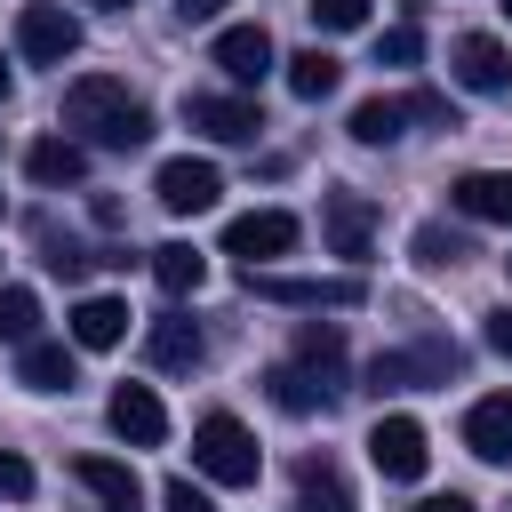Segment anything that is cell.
Returning a JSON list of instances; mask_svg holds the SVG:
<instances>
[{"instance_id":"1","label":"cell","mask_w":512,"mask_h":512,"mask_svg":"<svg viewBox=\"0 0 512 512\" xmlns=\"http://www.w3.org/2000/svg\"><path fill=\"white\" fill-rule=\"evenodd\" d=\"M64 128H72V144L144 152V144H152V104H136L128 80H112V72H80V80L64 88Z\"/></svg>"},{"instance_id":"2","label":"cell","mask_w":512,"mask_h":512,"mask_svg":"<svg viewBox=\"0 0 512 512\" xmlns=\"http://www.w3.org/2000/svg\"><path fill=\"white\" fill-rule=\"evenodd\" d=\"M192 464H200L216 488H248V480L264 472V448H256V432H248L240 416L208 408V416L192 424Z\"/></svg>"},{"instance_id":"3","label":"cell","mask_w":512,"mask_h":512,"mask_svg":"<svg viewBox=\"0 0 512 512\" xmlns=\"http://www.w3.org/2000/svg\"><path fill=\"white\" fill-rule=\"evenodd\" d=\"M464 368V352L456 344H440V336H424V344H408V352H376L368 360V392L384 400V392H424V384H448Z\"/></svg>"},{"instance_id":"4","label":"cell","mask_w":512,"mask_h":512,"mask_svg":"<svg viewBox=\"0 0 512 512\" xmlns=\"http://www.w3.org/2000/svg\"><path fill=\"white\" fill-rule=\"evenodd\" d=\"M152 200L168 208V216H200V208H216L224 200V176H216V160H160V176H152Z\"/></svg>"},{"instance_id":"5","label":"cell","mask_w":512,"mask_h":512,"mask_svg":"<svg viewBox=\"0 0 512 512\" xmlns=\"http://www.w3.org/2000/svg\"><path fill=\"white\" fill-rule=\"evenodd\" d=\"M320 240H328V256H344V264H360L368 256V240H376V200L368 192H328L320 200Z\"/></svg>"},{"instance_id":"6","label":"cell","mask_w":512,"mask_h":512,"mask_svg":"<svg viewBox=\"0 0 512 512\" xmlns=\"http://www.w3.org/2000/svg\"><path fill=\"white\" fill-rule=\"evenodd\" d=\"M296 248V216L288 208H256V216H232L224 224V256H240L248 272H264L272 256H288Z\"/></svg>"},{"instance_id":"7","label":"cell","mask_w":512,"mask_h":512,"mask_svg":"<svg viewBox=\"0 0 512 512\" xmlns=\"http://www.w3.org/2000/svg\"><path fill=\"white\" fill-rule=\"evenodd\" d=\"M368 464L384 472V480H424V464H432V448H424V424L416 416H376V432H368Z\"/></svg>"},{"instance_id":"8","label":"cell","mask_w":512,"mask_h":512,"mask_svg":"<svg viewBox=\"0 0 512 512\" xmlns=\"http://www.w3.org/2000/svg\"><path fill=\"white\" fill-rule=\"evenodd\" d=\"M16 48H24L32 64H64V56L80 48V16L56 8V0H24V16H16Z\"/></svg>"},{"instance_id":"9","label":"cell","mask_w":512,"mask_h":512,"mask_svg":"<svg viewBox=\"0 0 512 512\" xmlns=\"http://www.w3.org/2000/svg\"><path fill=\"white\" fill-rule=\"evenodd\" d=\"M248 296H264V304H304V312H320V304H360L368 288H360V272H336V280H288V272H248Z\"/></svg>"},{"instance_id":"10","label":"cell","mask_w":512,"mask_h":512,"mask_svg":"<svg viewBox=\"0 0 512 512\" xmlns=\"http://www.w3.org/2000/svg\"><path fill=\"white\" fill-rule=\"evenodd\" d=\"M208 64H216L232 88H256L280 56H272V32H264V24H224V32H216V48H208Z\"/></svg>"},{"instance_id":"11","label":"cell","mask_w":512,"mask_h":512,"mask_svg":"<svg viewBox=\"0 0 512 512\" xmlns=\"http://www.w3.org/2000/svg\"><path fill=\"white\" fill-rule=\"evenodd\" d=\"M448 72H456L472 96H504V88H512V56H504V40H488V32H456V40H448Z\"/></svg>"},{"instance_id":"12","label":"cell","mask_w":512,"mask_h":512,"mask_svg":"<svg viewBox=\"0 0 512 512\" xmlns=\"http://www.w3.org/2000/svg\"><path fill=\"white\" fill-rule=\"evenodd\" d=\"M184 120H192L208 144H256V128H264L256 96H184Z\"/></svg>"},{"instance_id":"13","label":"cell","mask_w":512,"mask_h":512,"mask_svg":"<svg viewBox=\"0 0 512 512\" xmlns=\"http://www.w3.org/2000/svg\"><path fill=\"white\" fill-rule=\"evenodd\" d=\"M144 352H152V368L192 376V368L208 360V336H200V320H192V312H160V320L144 328Z\"/></svg>"},{"instance_id":"14","label":"cell","mask_w":512,"mask_h":512,"mask_svg":"<svg viewBox=\"0 0 512 512\" xmlns=\"http://www.w3.org/2000/svg\"><path fill=\"white\" fill-rule=\"evenodd\" d=\"M104 416H112V432H120L128 448H160V440H168V408H160L152 384H120V392L104 400Z\"/></svg>"},{"instance_id":"15","label":"cell","mask_w":512,"mask_h":512,"mask_svg":"<svg viewBox=\"0 0 512 512\" xmlns=\"http://www.w3.org/2000/svg\"><path fill=\"white\" fill-rule=\"evenodd\" d=\"M448 200H456V216H472V224H512V168H464V176L448 184Z\"/></svg>"},{"instance_id":"16","label":"cell","mask_w":512,"mask_h":512,"mask_svg":"<svg viewBox=\"0 0 512 512\" xmlns=\"http://www.w3.org/2000/svg\"><path fill=\"white\" fill-rule=\"evenodd\" d=\"M72 480H80L104 512H136V504H144V480H136L120 456H72Z\"/></svg>"},{"instance_id":"17","label":"cell","mask_w":512,"mask_h":512,"mask_svg":"<svg viewBox=\"0 0 512 512\" xmlns=\"http://www.w3.org/2000/svg\"><path fill=\"white\" fill-rule=\"evenodd\" d=\"M24 176H32L40 192H72V184L88 176V144H72V136H40V144L24 152Z\"/></svg>"},{"instance_id":"18","label":"cell","mask_w":512,"mask_h":512,"mask_svg":"<svg viewBox=\"0 0 512 512\" xmlns=\"http://www.w3.org/2000/svg\"><path fill=\"white\" fill-rule=\"evenodd\" d=\"M464 448H472L480 464H504V456H512V392L472 400V416H464Z\"/></svg>"},{"instance_id":"19","label":"cell","mask_w":512,"mask_h":512,"mask_svg":"<svg viewBox=\"0 0 512 512\" xmlns=\"http://www.w3.org/2000/svg\"><path fill=\"white\" fill-rule=\"evenodd\" d=\"M296 368L320 376L328 392H344V328H336V320H304V328H296Z\"/></svg>"},{"instance_id":"20","label":"cell","mask_w":512,"mask_h":512,"mask_svg":"<svg viewBox=\"0 0 512 512\" xmlns=\"http://www.w3.org/2000/svg\"><path fill=\"white\" fill-rule=\"evenodd\" d=\"M120 336H128V304L120 296H80L72 304V344L80 352H112Z\"/></svg>"},{"instance_id":"21","label":"cell","mask_w":512,"mask_h":512,"mask_svg":"<svg viewBox=\"0 0 512 512\" xmlns=\"http://www.w3.org/2000/svg\"><path fill=\"white\" fill-rule=\"evenodd\" d=\"M16 384H32V392H72L80 384V360H72V344H24V360H16Z\"/></svg>"},{"instance_id":"22","label":"cell","mask_w":512,"mask_h":512,"mask_svg":"<svg viewBox=\"0 0 512 512\" xmlns=\"http://www.w3.org/2000/svg\"><path fill=\"white\" fill-rule=\"evenodd\" d=\"M296 512H352V488H344L336 456H304L296 464Z\"/></svg>"},{"instance_id":"23","label":"cell","mask_w":512,"mask_h":512,"mask_svg":"<svg viewBox=\"0 0 512 512\" xmlns=\"http://www.w3.org/2000/svg\"><path fill=\"white\" fill-rule=\"evenodd\" d=\"M152 280H160L168 296H200V288H208V256H200L192 240H160V248H152Z\"/></svg>"},{"instance_id":"24","label":"cell","mask_w":512,"mask_h":512,"mask_svg":"<svg viewBox=\"0 0 512 512\" xmlns=\"http://www.w3.org/2000/svg\"><path fill=\"white\" fill-rule=\"evenodd\" d=\"M264 392H272V408H288V416H320V408H336V392H328L320 376H304L296 360H280V368L264 376Z\"/></svg>"},{"instance_id":"25","label":"cell","mask_w":512,"mask_h":512,"mask_svg":"<svg viewBox=\"0 0 512 512\" xmlns=\"http://www.w3.org/2000/svg\"><path fill=\"white\" fill-rule=\"evenodd\" d=\"M336 80H344V64H336L328 48H296V56H288V88H296L304 104H320V96H336Z\"/></svg>"},{"instance_id":"26","label":"cell","mask_w":512,"mask_h":512,"mask_svg":"<svg viewBox=\"0 0 512 512\" xmlns=\"http://www.w3.org/2000/svg\"><path fill=\"white\" fill-rule=\"evenodd\" d=\"M400 120H408L400 96H368V104H352V136H360V144H392Z\"/></svg>"},{"instance_id":"27","label":"cell","mask_w":512,"mask_h":512,"mask_svg":"<svg viewBox=\"0 0 512 512\" xmlns=\"http://www.w3.org/2000/svg\"><path fill=\"white\" fill-rule=\"evenodd\" d=\"M40 336V296L32 288H0V344H32Z\"/></svg>"},{"instance_id":"28","label":"cell","mask_w":512,"mask_h":512,"mask_svg":"<svg viewBox=\"0 0 512 512\" xmlns=\"http://www.w3.org/2000/svg\"><path fill=\"white\" fill-rule=\"evenodd\" d=\"M472 248H464V232H448V224H416V264L424 272H448V264H464Z\"/></svg>"},{"instance_id":"29","label":"cell","mask_w":512,"mask_h":512,"mask_svg":"<svg viewBox=\"0 0 512 512\" xmlns=\"http://www.w3.org/2000/svg\"><path fill=\"white\" fill-rule=\"evenodd\" d=\"M312 24L320 32H360L368 24V0H312Z\"/></svg>"},{"instance_id":"30","label":"cell","mask_w":512,"mask_h":512,"mask_svg":"<svg viewBox=\"0 0 512 512\" xmlns=\"http://www.w3.org/2000/svg\"><path fill=\"white\" fill-rule=\"evenodd\" d=\"M400 104H408V120H432V128H456V104H448L440 88H408Z\"/></svg>"},{"instance_id":"31","label":"cell","mask_w":512,"mask_h":512,"mask_svg":"<svg viewBox=\"0 0 512 512\" xmlns=\"http://www.w3.org/2000/svg\"><path fill=\"white\" fill-rule=\"evenodd\" d=\"M424 56V40H416V24H392L384 40H376V64H416Z\"/></svg>"},{"instance_id":"32","label":"cell","mask_w":512,"mask_h":512,"mask_svg":"<svg viewBox=\"0 0 512 512\" xmlns=\"http://www.w3.org/2000/svg\"><path fill=\"white\" fill-rule=\"evenodd\" d=\"M0 496H8V504H24V496H32V464H24L16 448H0Z\"/></svg>"},{"instance_id":"33","label":"cell","mask_w":512,"mask_h":512,"mask_svg":"<svg viewBox=\"0 0 512 512\" xmlns=\"http://www.w3.org/2000/svg\"><path fill=\"white\" fill-rule=\"evenodd\" d=\"M160 504H168V512H216V504H208V488H192V480H168V488H160Z\"/></svg>"},{"instance_id":"34","label":"cell","mask_w":512,"mask_h":512,"mask_svg":"<svg viewBox=\"0 0 512 512\" xmlns=\"http://www.w3.org/2000/svg\"><path fill=\"white\" fill-rule=\"evenodd\" d=\"M488 352H504V360H512V304H496V312H488Z\"/></svg>"},{"instance_id":"35","label":"cell","mask_w":512,"mask_h":512,"mask_svg":"<svg viewBox=\"0 0 512 512\" xmlns=\"http://www.w3.org/2000/svg\"><path fill=\"white\" fill-rule=\"evenodd\" d=\"M176 16L184 24H208V16H224V0H176Z\"/></svg>"},{"instance_id":"36","label":"cell","mask_w":512,"mask_h":512,"mask_svg":"<svg viewBox=\"0 0 512 512\" xmlns=\"http://www.w3.org/2000/svg\"><path fill=\"white\" fill-rule=\"evenodd\" d=\"M416 512H472V496H424Z\"/></svg>"},{"instance_id":"37","label":"cell","mask_w":512,"mask_h":512,"mask_svg":"<svg viewBox=\"0 0 512 512\" xmlns=\"http://www.w3.org/2000/svg\"><path fill=\"white\" fill-rule=\"evenodd\" d=\"M0 96H8V64H0Z\"/></svg>"},{"instance_id":"38","label":"cell","mask_w":512,"mask_h":512,"mask_svg":"<svg viewBox=\"0 0 512 512\" xmlns=\"http://www.w3.org/2000/svg\"><path fill=\"white\" fill-rule=\"evenodd\" d=\"M96 8H128V0H96Z\"/></svg>"},{"instance_id":"39","label":"cell","mask_w":512,"mask_h":512,"mask_svg":"<svg viewBox=\"0 0 512 512\" xmlns=\"http://www.w3.org/2000/svg\"><path fill=\"white\" fill-rule=\"evenodd\" d=\"M496 8H504V16H512V0H496Z\"/></svg>"},{"instance_id":"40","label":"cell","mask_w":512,"mask_h":512,"mask_svg":"<svg viewBox=\"0 0 512 512\" xmlns=\"http://www.w3.org/2000/svg\"><path fill=\"white\" fill-rule=\"evenodd\" d=\"M504 272H512V256H504Z\"/></svg>"}]
</instances>
